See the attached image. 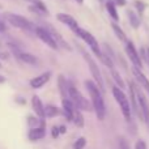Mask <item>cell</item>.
<instances>
[{"label":"cell","mask_w":149,"mask_h":149,"mask_svg":"<svg viewBox=\"0 0 149 149\" xmlns=\"http://www.w3.org/2000/svg\"><path fill=\"white\" fill-rule=\"evenodd\" d=\"M85 86H86L88 92H89L90 97H92V103H93L95 114H97V118L100 120H103L106 116V106L102 97V93H101V89L98 88V85L95 82L90 81V80L85 81Z\"/></svg>","instance_id":"1"},{"label":"cell","mask_w":149,"mask_h":149,"mask_svg":"<svg viewBox=\"0 0 149 149\" xmlns=\"http://www.w3.org/2000/svg\"><path fill=\"white\" fill-rule=\"evenodd\" d=\"M4 16H5V18H7V21L12 26H15V28H20V29H22V30L30 31V33L36 34L37 26L34 25L31 21H29L26 17H24V16H21V15H16V13H10V12L5 13Z\"/></svg>","instance_id":"2"},{"label":"cell","mask_w":149,"mask_h":149,"mask_svg":"<svg viewBox=\"0 0 149 149\" xmlns=\"http://www.w3.org/2000/svg\"><path fill=\"white\" fill-rule=\"evenodd\" d=\"M68 97H70V100L72 101V103L79 110H84V111L92 110L90 102L76 89V86L73 84H70V86H68Z\"/></svg>","instance_id":"3"},{"label":"cell","mask_w":149,"mask_h":149,"mask_svg":"<svg viewBox=\"0 0 149 149\" xmlns=\"http://www.w3.org/2000/svg\"><path fill=\"white\" fill-rule=\"evenodd\" d=\"M113 94H114L115 101L118 102L119 107H120L123 116L126 118L127 122H130V120H131V106H130L128 98L126 97V94L123 93V90H122L120 88H118V86H114L113 88Z\"/></svg>","instance_id":"4"},{"label":"cell","mask_w":149,"mask_h":149,"mask_svg":"<svg viewBox=\"0 0 149 149\" xmlns=\"http://www.w3.org/2000/svg\"><path fill=\"white\" fill-rule=\"evenodd\" d=\"M82 55H84V59H85V62H86L88 67H89L93 79H94V82L98 85V88H100L103 93L105 92V84H103V79H102V74L100 72V68H98V65L95 64V62L92 59V56H90L86 51H82Z\"/></svg>","instance_id":"5"},{"label":"cell","mask_w":149,"mask_h":149,"mask_svg":"<svg viewBox=\"0 0 149 149\" xmlns=\"http://www.w3.org/2000/svg\"><path fill=\"white\" fill-rule=\"evenodd\" d=\"M76 34L77 37H80V38L82 39V41L85 42V43L88 45V46L90 47V50H92L93 52H94L95 55H97L98 58L102 55V52H101V50H100V46H98V42H97V39L94 38V36H92V34L89 33V31H86L85 29H81V28H79L76 30Z\"/></svg>","instance_id":"6"},{"label":"cell","mask_w":149,"mask_h":149,"mask_svg":"<svg viewBox=\"0 0 149 149\" xmlns=\"http://www.w3.org/2000/svg\"><path fill=\"white\" fill-rule=\"evenodd\" d=\"M36 36L38 37V38L41 39L45 45H47L49 47H51L52 50H58V49H59V46H58V43L55 42L54 37H52V34L50 33L49 29L43 28V26H37Z\"/></svg>","instance_id":"7"},{"label":"cell","mask_w":149,"mask_h":149,"mask_svg":"<svg viewBox=\"0 0 149 149\" xmlns=\"http://www.w3.org/2000/svg\"><path fill=\"white\" fill-rule=\"evenodd\" d=\"M126 52H127V55H128L130 60L132 62V64H134V67H137V68H140V70H141V67H143L141 59H140L139 52L136 51V49H135V46H134V43H132V42L128 41L126 43Z\"/></svg>","instance_id":"8"},{"label":"cell","mask_w":149,"mask_h":149,"mask_svg":"<svg viewBox=\"0 0 149 149\" xmlns=\"http://www.w3.org/2000/svg\"><path fill=\"white\" fill-rule=\"evenodd\" d=\"M136 90H137V100H139L140 109H141V114H143V120L147 123V126L149 128V103H148L147 98H145V95L137 88H136Z\"/></svg>","instance_id":"9"},{"label":"cell","mask_w":149,"mask_h":149,"mask_svg":"<svg viewBox=\"0 0 149 149\" xmlns=\"http://www.w3.org/2000/svg\"><path fill=\"white\" fill-rule=\"evenodd\" d=\"M56 18H58V20H59L62 24H64L65 26H68V28H70L71 30L73 31V33H76V30L79 29L77 21L74 20L72 16L65 15V13H58V15H56Z\"/></svg>","instance_id":"10"},{"label":"cell","mask_w":149,"mask_h":149,"mask_svg":"<svg viewBox=\"0 0 149 149\" xmlns=\"http://www.w3.org/2000/svg\"><path fill=\"white\" fill-rule=\"evenodd\" d=\"M13 52L16 54L17 59H20L21 62L26 63V64H30V65H37V64H38V59H37L33 54H29V52L21 51V50H15Z\"/></svg>","instance_id":"11"},{"label":"cell","mask_w":149,"mask_h":149,"mask_svg":"<svg viewBox=\"0 0 149 149\" xmlns=\"http://www.w3.org/2000/svg\"><path fill=\"white\" fill-rule=\"evenodd\" d=\"M31 106H33V110L36 111V114L38 115V118L43 122L45 116H46V111H45L43 103H42L41 98L38 95H33V98H31Z\"/></svg>","instance_id":"12"},{"label":"cell","mask_w":149,"mask_h":149,"mask_svg":"<svg viewBox=\"0 0 149 149\" xmlns=\"http://www.w3.org/2000/svg\"><path fill=\"white\" fill-rule=\"evenodd\" d=\"M50 77H51V72L41 73L39 76H37V77H34V79L30 80V86L34 88V89H39V88H42L47 81H49Z\"/></svg>","instance_id":"13"},{"label":"cell","mask_w":149,"mask_h":149,"mask_svg":"<svg viewBox=\"0 0 149 149\" xmlns=\"http://www.w3.org/2000/svg\"><path fill=\"white\" fill-rule=\"evenodd\" d=\"M63 111H64V115L67 116L68 120H73L74 113H76L77 107L72 103V101L70 98H63Z\"/></svg>","instance_id":"14"},{"label":"cell","mask_w":149,"mask_h":149,"mask_svg":"<svg viewBox=\"0 0 149 149\" xmlns=\"http://www.w3.org/2000/svg\"><path fill=\"white\" fill-rule=\"evenodd\" d=\"M132 73H134V76L136 77L137 81L140 82V85H141V86L147 90L148 94H149V80L145 77V74L141 72V70H140V68H137V67H134V68H132Z\"/></svg>","instance_id":"15"},{"label":"cell","mask_w":149,"mask_h":149,"mask_svg":"<svg viewBox=\"0 0 149 149\" xmlns=\"http://www.w3.org/2000/svg\"><path fill=\"white\" fill-rule=\"evenodd\" d=\"M49 30H50V33L52 34V37H54L55 42L58 43V46H60V49H65V50H68V51H70L71 47H70V45L67 43V41H64V38H63L62 36H59V33H58L54 28H51V26H50Z\"/></svg>","instance_id":"16"},{"label":"cell","mask_w":149,"mask_h":149,"mask_svg":"<svg viewBox=\"0 0 149 149\" xmlns=\"http://www.w3.org/2000/svg\"><path fill=\"white\" fill-rule=\"evenodd\" d=\"M45 128L43 127H38V128H31L30 131H29V139L33 140V141H36V140H39L42 139V137H45Z\"/></svg>","instance_id":"17"},{"label":"cell","mask_w":149,"mask_h":149,"mask_svg":"<svg viewBox=\"0 0 149 149\" xmlns=\"http://www.w3.org/2000/svg\"><path fill=\"white\" fill-rule=\"evenodd\" d=\"M58 82H59V89H60V93H62L63 98H70L68 97V86H70V82L65 81L64 76L58 77Z\"/></svg>","instance_id":"18"},{"label":"cell","mask_w":149,"mask_h":149,"mask_svg":"<svg viewBox=\"0 0 149 149\" xmlns=\"http://www.w3.org/2000/svg\"><path fill=\"white\" fill-rule=\"evenodd\" d=\"M106 9H107L109 15L113 17V20L115 21V22H116V21H119V15H118V12H116L115 4H114L113 0H109V1L106 3Z\"/></svg>","instance_id":"19"},{"label":"cell","mask_w":149,"mask_h":149,"mask_svg":"<svg viewBox=\"0 0 149 149\" xmlns=\"http://www.w3.org/2000/svg\"><path fill=\"white\" fill-rule=\"evenodd\" d=\"M111 28H113V30H114V33H115V36L118 37L119 39H120L122 42H128V39H127V37H126V34H124V31L122 30L120 28H119L116 24H111Z\"/></svg>","instance_id":"20"},{"label":"cell","mask_w":149,"mask_h":149,"mask_svg":"<svg viewBox=\"0 0 149 149\" xmlns=\"http://www.w3.org/2000/svg\"><path fill=\"white\" fill-rule=\"evenodd\" d=\"M26 1H30L31 4H34V7L38 8L43 15H47V8H46V5L43 4V1H41V0H26Z\"/></svg>","instance_id":"21"},{"label":"cell","mask_w":149,"mask_h":149,"mask_svg":"<svg viewBox=\"0 0 149 149\" xmlns=\"http://www.w3.org/2000/svg\"><path fill=\"white\" fill-rule=\"evenodd\" d=\"M72 122L76 124L77 127H82V126H84V118H82V115H81V113H80L79 109H77L76 113H74V116H73V120Z\"/></svg>","instance_id":"22"},{"label":"cell","mask_w":149,"mask_h":149,"mask_svg":"<svg viewBox=\"0 0 149 149\" xmlns=\"http://www.w3.org/2000/svg\"><path fill=\"white\" fill-rule=\"evenodd\" d=\"M128 17H130V22H131V25L134 26V28H139L140 20L137 18V16L135 15L132 10H128Z\"/></svg>","instance_id":"23"},{"label":"cell","mask_w":149,"mask_h":149,"mask_svg":"<svg viewBox=\"0 0 149 149\" xmlns=\"http://www.w3.org/2000/svg\"><path fill=\"white\" fill-rule=\"evenodd\" d=\"M45 111H46V116H55L59 114V110L55 106H47L45 107Z\"/></svg>","instance_id":"24"},{"label":"cell","mask_w":149,"mask_h":149,"mask_svg":"<svg viewBox=\"0 0 149 149\" xmlns=\"http://www.w3.org/2000/svg\"><path fill=\"white\" fill-rule=\"evenodd\" d=\"M111 73H113V76H114V79H115V81L118 82V85L120 88H124V82H123V80L120 79V76H119V73L116 72L114 68H111Z\"/></svg>","instance_id":"25"},{"label":"cell","mask_w":149,"mask_h":149,"mask_svg":"<svg viewBox=\"0 0 149 149\" xmlns=\"http://www.w3.org/2000/svg\"><path fill=\"white\" fill-rule=\"evenodd\" d=\"M85 145H86V140H85L84 137H80V139H77L76 143L73 144V148L74 149H82Z\"/></svg>","instance_id":"26"},{"label":"cell","mask_w":149,"mask_h":149,"mask_svg":"<svg viewBox=\"0 0 149 149\" xmlns=\"http://www.w3.org/2000/svg\"><path fill=\"white\" fill-rule=\"evenodd\" d=\"M135 149H148V148H147L145 141H143V140H137L136 144H135Z\"/></svg>","instance_id":"27"},{"label":"cell","mask_w":149,"mask_h":149,"mask_svg":"<svg viewBox=\"0 0 149 149\" xmlns=\"http://www.w3.org/2000/svg\"><path fill=\"white\" fill-rule=\"evenodd\" d=\"M119 145H120V149H130L128 144H127V141L124 139H120V141H119Z\"/></svg>","instance_id":"28"},{"label":"cell","mask_w":149,"mask_h":149,"mask_svg":"<svg viewBox=\"0 0 149 149\" xmlns=\"http://www.w3.org/2000/svg\"><path fill=\"white\" fill-rule=\"evenodd\" d=\"M114 4L115 5H119V7H123V5H126V0H113Z\"/></svg>","instance_id":"29"},{"label":"cell","mask_w":149,"mask_h":149,"mask_svg":"<svg viewBox=\"0 0 149 149\" xmlns=\"http://www.w3.org/2000/svg\"><path fill=\"white\" fill-rule=\"evenodd\" d=\"M135 5H136V7L139 8L140 12H143V9H144V7H145V5L143 4V3H140V1H135Z\"/></svg>","instance_id":"30"},{"label":"cell","mask_w":149,"mask_h":149,"mask_svg":"<svg viewBox=\"0 0 149 149\" xmlns=\"http://www.w3.org/2000/svg\"><path fill=\"white\" fill-rule=\"evenodd\" d=\"M5 30H7V26H5V24L1 20H0V33H4Z\"/></svg>","instance_id":"31"},{"label":"cell","mask_w":149,"mask_h":149,"mask_svg":"<svg viewBox=\"0 0 149 149\" xmlns=\"http://www.w3.org/2000/svg\"><path fill=\"white\" fill-rule=\"evenodd\" d=\"M52 135H54V137L58 136V128H56V127H54V128H52Z\"/></svg>","instance_id":"32"},{"label":"cell","mask_w":149,"mask_h":149,"mask_svg":"<svg viewBox=\"0 0 149 149\" xmlns=\"http://www.w3.org/2000/svg\"><path fill=\"white\" fill-rule=\"evenodd\" d=\"M145 52H147V60H148V63H149V49L145 50Z\"/></svg>","instance_id":"33"},{"label":"cell","mask_w":149,"mask_h":149,"mask_svg":"<svg viewBox=\"0 0 149 149\" xmlns=\"http://www.w3.org/2000/svg\"><path fill=\"white\" fill-rule=\"evenodd\" d=\"M74 1H76V3H79V4H81V3H82V0H74Z\"/></svg>","instance_id":"34"},{"label":"cell","mask_w":149,"mask_h":149,"mask_svg":"<svg viewBox=\"0 0 149 149\" xmlns=\"http://www.w3.org/2000/svg\"><path fill=\"white\" fill-rule=\"evenodd\" d=\"M0 81H4V79H3V77H1V76H0Z\"/></svg>","instance_id":"35"},{"label":"cell","mask_w":149,"mask_h":149,"mask_svg":"<svg viewBox=\"0 0 149 149\" xmlns=\"http://www.w3.org/2000/svg\"><path fill=\"white\" fill-rule=\"evenodd\" d=\"M1 8H3V5H1V4H0V9H1Z\"/></svg>","instance_id":"36"},{"label":"cell","mask_w":149,"mask_h":149,"mask_svg":"<svg viewBox=\"0 0 149 149\" xmlns=\"http://www.w3.org/2000/svg\"><path fill=\"white\" fill-rule=\"evenodd\" d=\"M0 68H1V63H0Z\"/></svg>","instance_id":"37"}]
</instances>
